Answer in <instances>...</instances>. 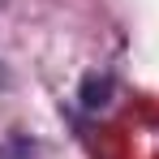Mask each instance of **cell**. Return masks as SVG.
<instances>
[{
  "label": "cell",
  "instance_id": "6da1fadb",
  "mask_svg": "<svg viewBox=\"0 0 159 159\" xmlns=\"http://www.w3.org/2000/svg\"><path fill=\"white\" fill-rule=\"evenodd\" d=\"M78 99H82V107H86V112L107 107V99H112V73H86V78H82Z\"/></svg>",
  "mask_w": 159,
  "mask_h": 159
},
{
  "label": "cell",
  "instance_id": "7a4b0ae2",
  "mask_svg": "<svg viewBox=\"0 0 159 159\" xmlns=\"http://www.w3.org/2000/svg\"><path fill=\"white\" fill-rule=\"evenodd\" d=\"M0 86H9V78H4V69H0Z\"/></svg>",
  "mask_w": 159,
  "mask_h": 159
}]
</instances>
